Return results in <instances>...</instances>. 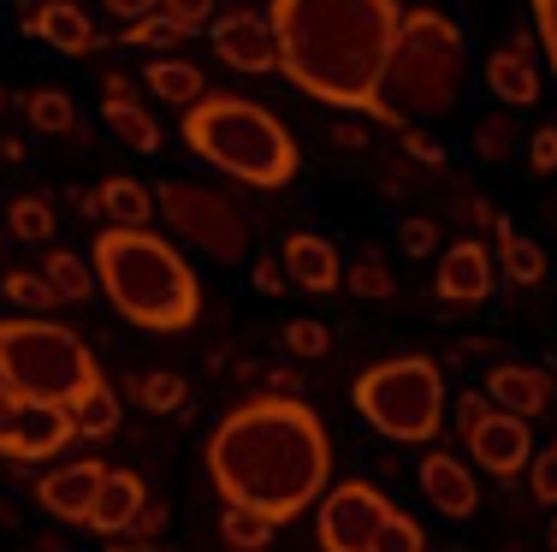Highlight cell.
<instances>
[{
	"mask_svg": "<svg viewBox=\"0 0 557 552\" xmlns=\"http://www.w3.org/2000/svg\"><path fill=\"white\" fill-rule=\"evenodd\" d=\"M333 476V433L309 398L261 392L220 416L208 433V481L225 505H261L290 523L326 493Z\"/></svg>",
	"mask_w": 557,
	"mask_h": 552,
	"instance_id": "6da1fadb",
	"label": "cell"
},
{
	"mask_svg": "<svg viewBox=\"0 0 557 552\" xmlns=\"http://www.w3.org/2000/svg\"><path fill=\"white\" fill-rule=\"evenodd\" d=\"M278 77L333 113H368L386 77L404 7L397 0H268Z\"/></svg>",
	"mask_w": 557,
	"mask_h": 552,
	"instance_id": "7a4b0ae2",
	"label": "cell"
},
{
	"mask_svg": "<svg viewBox=\"0 0 557 552\" xmlns=\"http://www.w3.org/2000/svg\"><path fill=\"white\" fill-rule=\"evenodd\" d=\"M101 297L143 333H190L202 315V280L184 249L149 226H101L89 244Z\"/></svg>",
	"mask_w": 557,
	"mask_h": 552,
	"instance_id": "3957f363",
	"label": "cell"
},
{
	"mask_svg": "<svg viewBox=\"0 0 557 552\" xmlns=\"http://www.w3.org/2000/svg\"><path fill=\"white\" fill-rule=\"evenodd\" d=\"M462 84H469V42H462V24L440 7H409L397 24V42L386 54V77H380V96L368 108L374 125H428L440 113L457 108Z\"/></svg>",
	"mask_w": 557,
	"mask_h": 552,
	"instance_id": "277c9868",
	"label": "cell"
},
{
	"mask_svg": "<svg viewBox=\"0 0 557 552\" xmlns=\"http://www.w3.org/2000/svg\"><path fill=\"white\" fill-rule=\"evenodd\" d=\"M184 149L249 191H285L302 167L297 137L273 108L249 96H214V89L196 108H184Z\"/></svg>",
	"mask_w": 557,
	"mask_h": 552,
	"instance_id": "5b68a950",
	"label": "cell"
},
{
	"mask_svg": "<svg viewBox=\"0 0 557 552\" xmlns=\"http://www.w3.org/2000/svg\"><path fill=\"white\" fill-rule=\"evenodd\" d=\"M0 380L30 404L72 410L89 387H101V363L84 345V333L54 315H7L0 321Z\"/></svg>",
	"mask_w": 557,
	"mask_h": 552,
	"instance_id": "8992f818",
	"label": "cell"
},
{
	"mask_svg": "<svg viewBox=\"0 0 557 552\" xmlns=\"http://www.w3.org/2000/svg\"><path fill=\"white\" fill-rule=\"evenodd\" d=\"M350 404L380 440L392 445H433L445 433V368L433 357H386L374 368H362L350 387Z\"/></svg>",
	"mask_w": 557,
	"mask_h": 552,
	"instance_id": "52a82bcc",
	"label": "cell"
},
{
	"mask_svg": "<svg viewBox=\"0 0 557 552\" xmlns=\"http://www.w3.org/2000/svg\"><path fill=\"white\" fill-rule=\"evenodd\" d=\"M154 208L172 226V238L196 244L202 256L225 261V268L249 256V214L225 191H214V184H196V179L154 184Z\"/></svg>",
	"mask_w": 557,
	"mask_h": 552,
	"instance_id": "ba28073f",
	"label": "cell"
},
{
	"mask_svg": "<svg viewBox=\"0 0 557 552\" xmlns=\"http://www.w3.org/2000/svg\"><path fill=\"white\" fill-rule=\"evenodd\" d=\"M77 440V422L65 404H30L0 380V457L12 464H48Z\"/></svg>",
	"mask_w": 557,
	"mask_h": 552,
	"instance_id": "9c48e42d",
	"label": "cell"
},
{
	"mask_svg": "<svg viewBox=\"0 0 557 552\" xmlns=\"http://www.w3.org/2000/svg\"><path fill=\"white\" fill-rule=\"evenodd\" d=\"M392 499L374 488V481H333L321 493V517H314V541L321 552H368L380 535V523L392 517Z\"/></svg>",
	"mask_w": 557,
	"mask_h": 552,
	"instance_id": "30bf717a",
	"label": "cell"
},
{
	"mask_svg": "<svg viewBox=\"0 0 557 552\" xmlns=\"http://www.w3.org/2000/svg\"><path fill=\"white\" fill-rule=\"evenodd\" d=\"M208 48L244 77H273L278 72V36H273V19L268 7H237V12H220L208 24Z\"/></svg>",
	"mask_w": 557,
	"mask_h": 552,
	"instance_id": "8fae6325",
	"label": "cell"
},
{
	"mask_svg": "<svg viewBox=\"0 0 557 552\" xmlns=\"http://www.w3.org/2000/svg\"><path fill=\"white\" fill-rule=\"evenodd\" d=\"M534 428H528V416H516V410H493L481 428L469 433V464L474 469H486V476H504V481H516V476H528V464H534Z\"/></svg>",
	"mask_w": 557,
	"mask_h": 552,
	"instance_id": "7c38bea8",
	"label": "cell"
},
{
	"mask_svg": "<svg viewBox=\"0 0 557 552\" xmlns=\"http://www.w3.org/2000/svg\"><path fill=\"white\" fill-rule=\"evenodd\" d=\"M416 481H421V493H428V505L440 511V517H457V523H469L474 511H481V481L469 476V464H462L457 452H421V469H416Z\"/></svg>",
	"mask_w": 557,
	"mask_h": 552,
	"instance_id": "4fadbf2b",
	"label": "cell"
},
{
	"mask_svg": "<svg viewBox=\"0 0 557 552\" xmlns=\"http://www.w3.org/2000/svg\"><path fill=\"white\" fill-rule=\"evenodd\" d=\"M486 89L498 96V108H534V101L546 96V72H540L534 42H528L522 30L486 54Z\"/></svg>",
	"mask_w": 557,
	"mask_h": 552,
	"instance_id": "5bb4252c",
	"label": "cell"
},
{
	"mask_svg": "<svg viewBox=\"0 0 557 552\" xmlns=\"http://www.w3.org/2000/svg\"><path fill=\"white\" fill-rule=\"evenodd\" d=\"M278 261H285V280L290 292H344V256L333 238H321V232H290L285 244H278Z\"/></svg>",
	"mask_w": 557,
	"mask_h": 552,
	"instance_id": "9a60e30c",
	"label": "cell"
},
{
	"mask_svg": "<svg viewBox=\"0 0 557 552\" xmlns=\"http://www.w3.org/2000/svg\"><path fill=\"white\" fill-rule=\"evenodd\" d=\"M101 476H108V464H96V457H84V464H60V469H48V476H36V505H42L48 517L84 529L89 505H96V493H101Z\"/></svg>",
	"mask_w": 557,
	"mask_h": 552,
	"instance_id": "2e32d148",
	"label": "cell"
},
{
	"mask_svg": "<svg viewBox=\"0 0 557 552\" xmlns=\"http://www.w3.org/2000/svg\"><path fill=\"white\" fill-rule=\"evenodd\" d=\"M440 297L445 304H486L493 297V285H498V261H493V249H486L481 238H457L440 256Z\"/></svg>",
	"mask_w": 557,
	"mask_h": 552,
	"instance_id": "e0dca14e",
	"label": "cell"
},
{
	"mask_svg": "<svg viewBox=\"0 0 557 552\" xmlns=\"http://www.w3.org/2000/svg\"><path fill=\"white\" fill-rule=\"evenodd\" d=\"M481 387L493 392L498 410H516V416H528V422H534V416H546L552 398H557L552 375L540 363H493Z\"/></svg>",
	"mask_w": 557,
	"mask_h": 552,
	"instance_id": "ac0fdd59",
	"label": "cell"
},
{
	"mask_svg": "<svg viewBox=\"0 0 557 552\" xmlns=\"http://www.w3.org/2000/svg\"><path fill=\"white\" fill-rule=\"evenodd\" d=\"M143 499H149V488H143L137 469H113L108 464V476H101V493H96V505H89L84 529L89 535H108V541H113V535H131Z\"/></svg>",
	"mask_w": 557,
	"mask_h": 552,
	"instance_id": "d6986e66",
	"label": "cell"
},
{
	"mask_svg": "<svg viewBox=\"0 0 557 552\" xmlns=\"http://www.w3.org/2000/svg\"><path fill=\"white\" fill-rule=\"evenodd\" d=\"M24 24H30V36H42L48 48H60V54H96L101 48V30L89 24V12L77 7V0H48V7L24 12Z\"/></svg>",
	"mask_w": 557,
	"mask_h": 552,
	"instance_id": "ffe728a7",
	"label": "cell"
},
{
	"mask_svg": "<svg viewBox=\"0 0 557 552\" xmlns=\"http://www.w3.org/2000/svg\"><path fill=\"white\" fill-rule=\"evenodd\" d=\"M96 203H101V220H108V226H149V220L161 214V208H154V184L131 179V173L101 179Z\"/></svg>",
	"mask_w": 557,
	"mask_h": 552,
	"instance_id": "44dd1931",
	"label": "cell"
},
{
	"mask_svg": "<svg viewBox=\"0 0 557 552\" xmlns=\"http://www.w3.org/2000/svg\"><path fill=\"white\" fill-rule=\"evenodd\" d=\"M143 89H149L154 101H166V108H196V101L208 96V77H202V65H190V60H149L143 65Z\"/></svg>",
	"mask_w": 557,
	"mask_h": 552,
	"instance_id": "7402d4cb",
	"label": "cell"
},
{
	"mask_svg": "<svg viewBox=\"0 0 557 552\" xmlns=\"http://www.w3.org/2000/svg\"><path fill=\"white\" fill-rule=\"evenodd\" d=\"M493 238H498V273H504V280H510V285H546V268H552V261H546V249H540L534 238H522V232H516L510 226V220H493Z\"/></svg>",
	"mask_w": 557,
	"mask_h": 552,
	"instance_id": "603a6c76",
	"label": "cell"
},
{
	"mask_svg": "<svg viewBox=\"0 0 557 552\" xmlns=\"http://www.w3.org/2000/svg\"><path fill=\"white\" fill-rule=\"evenodd\" d=\"M101 120H108L113 143H125V149H137V155H154V149H161V125H154V113L143 108L137 96L101 101Z\"/></svg>",
	"mask_w": 557,
	"mask_h": 552,
	"instance_id": "cb8c5ba5",
	"label": "cell"
},
{
	"mask_svg": "<svg viewBox=\"0 0 557 552\" xmlns=\"http://www.w3.org/2000/svg\"><path fill=\"white\" fill-rule=\"evenodd\" d=\"M278 529H285V523L268 517L261 505H225L220 511V535H225V547H232V552H261Z\"/></svg>",
	"mask_w": 557,
	"mask_h": 552,
	"instance_id": "d4e9b609",
	"label": "cell"
},
{
	"mask_svg": "<svg viewBox=\"0 0 557 552\" xmlns=\"http://www.w3.org/2000/svg\"><path fill=\"white\" fill-rule=\"evenodd\" d=\"M42 273L54 280V292L65 297V304H89V292H101V285H96V268H89L77 249L48 244V249H42Z\"/></svg>",
	"mask_w": 557,
	"mask_h": 552,
	"instance_id": "484cf974",
	"label": "cell"
},
{
	"mask_svg": "<svg viewBox=\"0 0 557 552\" xmlns=\"http://www.w3.org/2000/svg\"><path fill=\"white\" fill-rule=\"evenodd\" d=\"M119 416H125V404H119V392L101 380V387H89L84 398L72 404V422H77V440H113L119 433Z\"/></svg>",
	"mask_w": 557,
	"mask_h": 552,
	"instance_id": "4316f807",
	"label": "cell"
},
{
	"mask_svg": "<svg viewBox=\"0 0 557 552\" xmlns=\"http://www.w3.org/2000/svg\"><path fill=\"white\" fill-rule=\"evenodd\" d=\"M0 297H7L12 309H24V315H48V309H60L65 297L54 292V280H48L42 268H12L7 280H0Z\"/></svg>",
	"mask_w": 557,
	"mask_h": 552,
	"instance_id": "83f0119b",
	"label": "cell"
},
{
	"mask_svg": "<svg viewBox=\"0 0 557 552\" xmlns=\"http://www.w3.org/2000/svg\"><path fill=\"white\" fill-rule=\"evenodd\" d=\"M24 120H30V131H42V137H72L77 101L65 96V89H30V96H24Z\"/></svg>",
	"mask_w": 557,
	"mask_h": 552,
	"instance_id": "f1b7e54d",
	"label": "cell"
},
{
	"mask_svg": "<svg viewBox=\"0 0 557 552\" xmlns=\"http://www.w3.org/2000/svg\"><path fill=\"white\" fill-rule=\"evenodd\" d=\"M7 226H12V238H24V244H54L60 238V214H54V203L48 196H18V203L7 208Z\"/></svg>",
	"mask_w": 557,
	"mask_h": 552,
	"instance_id": "f546056e",
	"label": "cell"
},
{
	"mask_svg": "<svg viewBox=\"0 0 557 552\" xmlns=\"http://www.w3.org/2000/svg\"><path fill=\"white\" fill-rule=\"evenodd\" d=\"M137 404H143V410H154V416H172V410L190 404V380L172 375V368H149V375L137 380Z\"/></svg>",
	"mask_w": 557,
	"mask_h": 552,
	"instance_id": "4dcf8cb0",
	"label": "cell"
},
{
	"mask_svg": "<svg viewBox=\"0 0 557 552\" xmlns=\"http://www.w3.org/2000/svg\"><path fill=\"white\" fill-rule=\"evenodd\" d=\"M344 292L368 297V304H386V297L397 292V280H392V268H386V261L362 256V261H350V268H344Z\"/></svg>",
	"mask_w": 557,
	"mask_h": 552,
	"instance_id": "1f68e13d",
	"label": "cell"
},
{
	"mask_svg": "<svg viewBox=\"0 0 557 552\" xmlns=\"http://www.w3.org/2000/svg\"><path fill=\"white\" fill-rule=\"evenodd\" d=\"M178 42H184V30L172 19H161V12L119 24V48H178Z\"/></svg>",
	"mask_w": 557,
	"mask_h": 552,
	"instance_id": "d6a6232c",
	"label": "cell"
},
{
	"mask_svg": "<svg viewBox=\"0 0 557 552\" xmlns=\"http://www.w3.org/2000/svg\"><path fill=\"white\" fill-rule=\"evenodd\" d=\"M368 552H428V535H421V523L409 517V511H392Z\"/></svg>",
	"mask_w": 557,
	"mask_h": 552,
	"instance_id": "836d02e7",
	"label": "cell"
},
{
	"mask_svg": "<svg viewBox=\"0 0 557 552\" xmlns=\"http://www.w3.org/2000/svg\"><path fill=\"white\" fill-rule=\"evenodd\" d=\"M493 410H498V404H493V392H486V387L457 392V398H450V410H445V416H450V433H462V440H469V433L481 428Z\"/></svg>",
	"mask_w": 557,
	"mask_h": 552,
	"instance_id": "e575fe53",
	"label": "cell"
},
{
	"mask_svg": "<svg viewBox=\"0 0 557 552\" xmlns=\"http://www.w3.org/2000/svg\"><path fill=\"white\" fill-rule=\"evenodd\" d=\"M510 149H516V120L510 113H493V120L474 125V155H481V161H504Z\"/></svg>",
	"mask_w": 557,
	"mask_h": 552,
	"instance_id": "d590c367",
	"label": "cell"
},
{
	"mask_svg": "<svg viewBox=\"0 0 557 552\" xmlns=\"http://www.w3.org/2000/svg\"><path fill=\"white\" fill-rule=\"evenodd\" d=\"M285 351L290 357H326V351H333V333H326V321L297 315V321L285 327Z\"/></svg>",
	"mask_w": 557,
	"mask_h": 552,
	"instance_id": "8d00e7d4",
	"label": "cell"
},
{
	"mask_svg": "<svg viewBox=\"0 0 557 552\" xmlns=\"http://www.w3.org/2000/svg\"><path fill=\"white\" fill-rule=\"evenodd\" d=\"M528 493L540 505H557V440L552 445H534V464H528Z\"/></svg>",
	"mask_w": 557,
	"mask_h": 552,
	"instance_id": "74e56055",
	"label": "cell"
},
{
	"mask_svg": "<svg viewBox=\"0 0 557 552\" xmlns=\"http://www.w3.org/2000/svg\"><path fill=\"white\" fill-rule=\"evenodd\" d=\"M161 19H172L184 36H196V30H208V24L220 19V7L214 0H161Z\"/></svg>",
	"mask_w": 557,
	"mask_h": 552,
	"instance_id": "f35d334b",
	"label": "cell"
},
{
	"mask_svg": "<svg viewBox=\"0 0 557 552\" xmlns=\"http://www.w3.org/2000/svg\"><path fill=\"white\" fill-rule=\"evenodd\" d=\"M534 7V30H540V48H546V65L557 77V0H528Z\"/></svg>",
	"mask_w": 557,
	"mask_h": 552,
	"instance_id": "ab89813d",
	"label": "cell"
},
{
	"mask_svg": "<svg viewBox=\"0 0 557 552\" xmlns=\"http://www.w3.org/2000/svg\"><path fill=\"white\" fill-rule=\"evenodd\" d=\"M161 535H166V505L149 493L137 511V523H131V541H161Z\"/></svg>",
	"mask_w": 557,
	"mask_h": 552,
	"instance_id": "60d3db41",
	"label": "cell"
},
{
	"mask_svg": "<svg viewBox=\"0 0 557 552\" xmlns=\"http://www.w3.org/2000/svg\"><path fill=\"white\" fill-rule=\"evenodd\" d=\"M528 161H534V173H557V125H540L528 137Z\"/></svg>",
	"mask_w": 557,
	"mask_h": 552,
	"instance_id": "b9f144b4",
	"label": "cell"
},
{
	"mask_svg": "<svg viewBox=\"0 0 557 552\" xmlns=\"http://www.w3.org/2000/svg\"><path fill=\"white\" fill-rule=\"evenodd\" d=\"M404 155H409L416 167H445V149L428 137V131H416V125H409V137H404Z\"/></svg>",
	"mask_w": 557,
	"mask_h": 552,
	"instance_id": "7bdbcfd3",
	"label": "cell"
},
{
	"mask_svg": "<svg viewBox=\"0 0 557 552\" xmlns=\"http://www.w3.org/2000/svg\"><path fill=\"white\" fill-rule=\"evenodd\" d=\"M256 292H268V297L290 292V280H285V261H278V256H261V261H256Z\"/></svg>",
	"mask_w": 557,
	"mask_h": 552,
	"instance_id": "ee69618b",
	"label": "cell"
},
{
	"mask_svg": "<svg viewBox=\"0 0 557 552\" xmlns=\"http://www.w3.org/2000/svg\"><path fill=\"white\" fill-rule=\"evenodd\" d=\"M433 244H440V226H433V220H404V249L409 256H428Z\"/></svg>",
	"mask_w": 557,
	"mask_h": 552,
	"instance_id": "f6af8a7d",
	"label": "cell"
},
{
	"mask_svg": "<svg viewBox=\"0 0 557 552\" xmlns=\"http://www.w3.org/2000/svg\"><path fill=\"white\" fill-rule=\"evenodd\" d=\"M268 392H285V398H302V392H309V380H302L297 368H268Z\"/></svg>",
	"mask_w": 557,
	"mask_h": 552,
	"instance_id": "bcb514c9",
	"label": "cell"
},
{
	"mask_svg": "<svg viewBox=\"0 0 557 552\" xmlns=\"http://www.w3.org/2000/svg\"><path fill=\"white\" fill-rule=\"evenodd\" d=\"M101 7H108L119 24H131V19H149V12H161V0H101Z\"/></svg>",
	"mask_w": 557,
	"mask_h": 552,
	"instance_id": "7dc6e473",
	"label": "cell"
},
{
	"mask_svg": "<svg viewBox=\"0 0 557 552\" xmlns=\"http://www.w3.org/2000/svg\"><path fill=\"white\" fill-rule=\"evenodd\" d=\"M131 96V77L125 72H108V77H101V101H125Z\"/></svg>",
	"mask_w": 557,
	"mask_h": 552,
	"instance_id": "c3c4849f",
	"label": "cell"
},
{
	"mask_svg": "<svg viewBox=\"0 0 557 552\" xmlns=\"http://www.w3.org/2000/svg\"><path fill=\"white\" fill-rule=\"evenodd\" d=\"M333 143H338V149H362V125H350V120L333 125Z\"/></svg>",
	"mask_w": 557,
	"mask_h": 552,
	"instance_id": "681fc988",
	"label": "cell"
},
{
	"mask_svg": "<svg viewBox=\"0 0 557 552\" xmlns=\"http://www.w3.org/2000/svg\"><path fill=\"white\" fill-rule=\"evenodd\" d=\"M108 552H166L161 541H113Z\"/></svg>",
	"mask_w": 557,
	"mask_h": 552,
	"instance_id": "f907efd6",
	"label": "cell"
},
{
	"mask_svg": "<svg viewBox=\"0 0 557 552\" xmlns=\"http://www.w3.org/2000/svg\"><path fill=\"white\" fill-rule=\"evenodd\" d=\"M546 552H557V523H552V535H546Z\"/></svg>",
	"mask_w": 557,
	"mask_h": 552,
	"instance_id": "816d5d0a",
	"label": "cell"
},
{
	"mask_svg": "<svg viewBox=\"0 0 557 552\" xmlns=\"http://www.w3.org/2000/svg\"><path fill=\"white\" fill-rule=\"evenodd\" d=\"M0 120H7V89H0Z\"/></svg>",
	"mask_w": 557,
	"mask_h": 552,
	"instance_id": "f5cc1de1",
	"label": "cell"
}]
</instances>
